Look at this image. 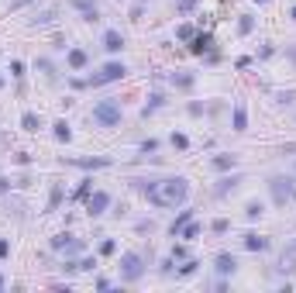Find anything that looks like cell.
<instances>
[{"label":"cell","mask_w":296,"mask_h":293,"mask_svg":"<svg viewBox=\"0 0 296 293\" xmlns=\"http://www.w3.org/2000/svg\"><path fill=\"white\" fill-rule=\"evenodd\" d=\"M190 197V179L186 176H169V179H158V190L148 197L155 207H179L186 204Z\"/></svg>","instance_id":"cell-1"},{"label":"cell","mask_w":296,"mask_h":293,"mask_svg":"<svg viewBox=\"0 0 296 293\" xmlns=\"http://www.w3.org/2000/svg\"><path fill=\"white\" fill-rule=\"evenodd\" d=\"M269 193H272V204L276 207H290L296 200V179L293 176H283V173L269 176Z\"/></svg>","instance_id":"cell-2"},{"label":"cell","mask_w":296,"mask_h":293,"mask_svg":"<svg viewBox=\"0 0 296 293\" xmlns=\"http://www.w3.org/2000/svg\"><path fill=\"white\" fill-rule=\"evenodd\" d=\"M93 124L97 128H117L121 124V104L114 100V97H107V100H100L97 107H93Z\"/></svg>","instance_id":"cell-3"},{"label":"cell","mask_w":296,"mask_h":293,"mask_svg":"<svg viewBox=\"0 0 296 293\" xmlns=\"http://www.w3.org/2000/svg\"><path fill=\"white\" fill-rule=\"evenodd\" d=\"M142 276H145V255L124 252V255H121V280H124V283H138Z\"/></svg>","instance_id":"cell-4"},{"label":"cell","mask_w":296,"mask_h":293,"mask_svg":"<svg viewBox=\"0 0 296 293\" xmlns=\"http://www.w3.org/2000/svg\"><path fill=\"white\" fill-rule=\"evenodd\" d=\"M124 76H128V66L124 62H107V66H100L97 73L86 79V86H107V83H117Z\"/></svg>","instance_id":"cell-5"},{"label":"cell","mask_w":296,"mask_h":293,"mask_svg":"<svg viewBox=\"0 0 296 293\" xmlns=\"http://www.w3.org/2000/svg\"><path fill=\"white\" fill-rule=\"evenodd\" d=\"M52 248L62 252V255H79V252L86 248V241H83V238H73L69 231H59V234L52 238Z\"/></svg>","instance_id":"cell-6"},{"label":"cell","mask_w":296,"mask_h":293,"mask_svg":"<svg viewBox=\"0 0 296 293\" xmlns=\"http://www.w3.org/2000/svg\"><path fill=\"white\" fill-rule=\"evenodd\" d=\"M107 207H110V193H107V190H93V193L86 197V214H90V218L107 214Z\"/></svg>","instance_id":"cell-7"},{"label":"cell","mask_w":296,"mask_h":293,"mask_svg":"<svg viewBox=\"0 0 296 293\" xmlns=\"http://www.w3.org/2000/svg\"><path fill=\"white\" fill-rule=\"evenodd\" d=\"M241 183H245V176H241V173H234V176H224L221 183L214 186V197H217V200H224V197H227V193H234Z\"/></svg>","instance_id":"cell-8"},{"label":"cell","mask_w":296,"mask_h":293,"mask_svg":"<svg viewBox=\"0 0 296 293\" xmlns=\"http://www.w3.org/2000/svg\"><path fill=\"white\" fill-rule=\"evenodd\" d=\"M241 245H245L248 252H269V245H272V241H269L265 234H258V231H248V234L241 238Z\"/></svg>","instance_id":"cell-9"},{"label":"cell","mask_w":296,"mask_h":293,"mask_svg":"<svg viewBox=\"0 0 296 293\" xmlns=\"http://www.w3.org/2000/svg\"><path fill=\"white\" fill-rule=\"evenodd\" d=\"M210 49H214V35H210V31L190 38V52H193V56H203V52H210Z\"/></svg>","instance_id":"cell-10"},{"label":"cell","mask_w":296,"mask_h":293,"mask_svg":"<svg viewBox=\"0 0 296 293\" xmlns=\"http://www.w3.org/2000/svg\"><path fill=\"white\" fill-rule=\"evenodd\" d=\"M214 269H217L221 276H234V273H238V259H234L231 252H221V255L214 259Z\"/></svg>","instance_id":"cell-11"},{"label":"cell","mask_w":296,"mask_h":293,"mask_svg":"<svg viewBox=\"0 0 296 293\" xmlns=\"http://www.w3.org/2000/svg\"><path fill=\"white\" fill-rule=\"evenodd\" d=\"M62 162L79 166V169H107V166H110V159H107V155H93V159H62Z\"/></svg>","instance_id":"cell-12"},{"label":"cell","mask_w":296,"mask_h":293,"mask_svg":"<svg viewBox=\"0 0 296 293\" xmlns=\"http://www.w3.org/2000/svg\"><path fill=\"white\" fill-rule=\"evenodd\" d=\"M103 49H107V52H121V49H124V35H121L117 28L103 31Z\"/></svg>","instance_id":"cell-13"},{"label":"cell","mask_w":296,"mask_h":293,"mask_svg":"<svg viewBox=\"0 0 296 293\" xmlns=\"http://www.w3.org/2000/svg\"><path fill=\"white\" fill-rule=\"evenodd\" d=\"M231 124H234V131H248V111H245V104H234Z\"/></svg>","instance_id":"cell-14"},{"label":"cell","mask_w":296,"mask_h":293,"mask_svg":"<svg viewBox=\"0 0 296 293\" xmlns=\"http://www.w3.org/2000/svg\"><path fill=\"white\" fill-rule=\"evenodd\" d=\"M279 269H283V273H293V269H296V238L290 241V248L283 252V259H279Z\"/></svg>","instance_id":"cell-15"},{"label":"cell","mask_w":296,"mask_h":293,"mask_svg":"<svg viewBox=\"0 0 296 293\" xmlns=\"http://www.w3.org/2000/svg\"><path fill=\"white\" fill-rule=\"evenodd\" d=\"M193 83H197V76H193V73H186V69L172 73V86H176V90H193Z\"/></svg>","instance_id":"cell-16"},{"label":"cell","mask_w":296,"mask_h":293,"mask_svg":"<svg viewBox=\"0 0 296 293\" xmlns=\"http://www.w3.org/2000/svg\"><path fill=\"white\" fill-rule=\"evenodd\" d=\"M210 162H214V169L227 173V169H234V166H238V155H231V152H221V155H214Z\"/></svg>","instance_id":"cell-17"},{"label":"cell","mask_w":296,"mask_h":293,"mask_svg":"<svg viewBox=\"0 0 296 293\" xmlns=\"http://www.w3.org/2000/svg\"><path fill=\"white\" fill-rule=\"evenodd\" d=\"M66 62H69V69H83V66L90 62V56H86L83 49H69V56H66Z\"/></svg>","instance_id":"cell-18"},{"label":"cell","mask_w":296,"mask_h":293,"mask_svg":"<svg viewBox=\"0 0 296 293\" xmlns=\"http://www.w3.org/2000/svg\"><path fill=\"white\" fill-rule=\"evenodd\" d=\"M21 128H24V131H31V135H35V131H38V128H42V117H38V114H35V111H24V114H21Z\"/></svg>","instance_id":"cell-19"},{"label":"cell","mask_w":296,"mask_h":293,"mask_svg":"<svg viewBox=\"0 0 296 293\" xmlns=\"http://www.w3.org/2000/svg\"><path fill=\"white\" fill-rule=\"evenodd\" d=\"M52 135H55V142H69V138H73L69 121H55V124H52Z\"/></svg>","instance_id":"cell-20"},{"label":"cell","mask_w":296,"mask_h":293,"mask_svg":"<svg viewBox=\"0 0 296 293\" xmlns=\"http://www.w3.org/2000/svg\"><path fill=\"white\" fill-rule=\"evenodd\" d=\"M262 214H265V204H262V200H248V204H245V218L248 221H258Z\"/></svg>","instance_id":"cell-21"},{"label":"cell","mask_w":296,"mask_h":293,"mask_svg":"<svg viewBox=\"0 0 296 293\" xmlns=\"http://www.w3.org/2000/svg\"><path fill=\"white\" fill-rule=\"evenodd\" d=\"M162 104H165V97H162V93H151V97H148V104L142 107V117H151V114H155Z\"/></svg>","instance_id":"cell-22"},{"label":"cell","mask_w":296,"mask_h":293,"mask_svg":"<svg viewBox=\"0 0 296 293\" xmlns=\"http://www.w3.org/2000/svg\"><path fill=\"white\" fill-rule=\"evenodd\" d=\"M186 221H193V211H183L179 218L172 221V224H169V234H172V238H179V231H183V224H186Z\"/></svg>","instance_id":"cell-23"},{"label":"cell","mask_w":296,"mask_h":293,"mask_svg":"<svg viewBox=\"0 0 296 293\" xmlns=\"http://www.w3.org/2000/svg\"><path fill=\"white\" fill-rule=\"evenodd\" d=\"M179 238L197 241V238H200V224H197V221H186V224H183V231H179Z\"/></svg>","instance_id":"cell-24"},{"label":"cell","mask_w":296,"mask_h":293,"mask_svg":"<svg viewBox=\"0 0 296 293\" xmlns=\"http://www.w3.org/2000/svg\"><path fill=\"white\" fill-rule=\"evenodd\" d=\"M251 31H255V17L251 14H241L238 17V35H251Z\"/></svg>","instance_id":"cell-25"},{"label":"cell","mask_w":296,"mask_h":293,"mask_svg":"<svg viewBox=\"0 0 296 293\" xmlns=\"http://www.w3.org/2000/svg\"><path fill=\"white\" fill-rule=\"evenodd\" d=\"M76 10H83V14H100V7H97V0H69Z\"/></svg>","instance_id":"cell-26"},{"label":"cell","mask_w":296,"mask_h":293,"mask_svg":"<svg viewBox=\"0 0 296 293\" xmlns=\"http://www.w3.org/2000/svg\"><path fill=\"white\" fill-rule=\"evenodd\" d=\"M210 231H214V234H227V231H231V221H227V218H217L214 224H210Z\"/></svg>","instance_id":"cell-27"},{"label":"cell","mask_w":296,"mask_h":293,"mask_svg":"<svg viewBox=\"0 0 296 293\" xmlns=\"http://www.w3.org/2000/svg\"><path fill=\"white\" fill-rule=\"evenodd\" d=\"M169 142H172V148H179V152H186V148H190V138H186V135H179V131H176Z\"/></svg>","instance_id":"cell-28"},{"label":"cell","mask_w":296,"mask_h":293,"mask_svg":"<svg viewBox=\"0 0 296 293\" xmlns=\"http://www.w3.org/2000/svg\"><path fill=\"white\" fill-rule=\"evenodd\" d=\"M90 193H93V179H83V186L76 190V200H86Z\"/></svg>","instance_id":"cell-29"},{"label":"cell","mask_w":296,"mask_h":293,"mask_svg":"<svg viewBox=\"0 0 296 293\" xmlns=\"http://www.w3.org/2000/svg\"><path fill=\"white\" fill-rule=\"evenodd\" d=\"M97 252H100V255H114V252H117V241H114V238H107V241H100V248H97Z\"/></svg>","instance_id":"cell-30"},{"label":"cell","mask_w":296,"mask_h":293,"mask_svg":"<svg viewBox=\"0 0 296 293\" xmlns=\"http://www.w3.org/2000/svg\"><path fill=\"white\" fill-rule=\"evenodd\" d=\"M59 200H62V186H52V197H49V211H55V207H59Z\"/></svg>","instance_id":"cell-31"},{"label":"cell","mask_w":296,"mask_h":293,"mask_svg":"<svg viewBox=\"0 0 296 293\" xmlns=\"http://www.w3.org/2000/svg\"><path fill=\"white\" fill-rule=\"evenodd\" d=\"M197 266H200L197 259H186V262H183V269H179V276H193V273H197Z\"/></svg>","instance_id":"cell-32"},{"label":"cell","mask_w":296,"mask_h":293,"mask_svg":"<svg viewBox=\"0 0 296 293\" xmlns=\"http://www.w3.org/2000/svg\"><path fill=\"white\" fill-rule=\"evenodd\" d=\"M93 266H97V259H79V262H76V273H90Z\"/></svg>","instance_id":"cell-33"},{"label":"cell","mask_w":296,"mask_h":293,"mask_svg":"<svg viewBox=\"0 0 296 293\" xmlns=\"http://www.w3.org/2000/svg\"><path fill=\"white\" fill-rule=\"evenodd\" d=\"M38 69L49 76V79H55V69H52V62H49V59H38Z\"/></svg>","instance_id":"cell-34"},{"label":"cell","mask_w":296,"mask_h":293,"mask_svg":"<svg viewBox=\"0 0 296 293\" xmlns=\"http://www.w3.org/2000/svg\"><path fill=\"white\" fill-rule=\"evenodd\" d=\"M7 73L14 76V79H21V76H24V62H17V59H14V62H10V69H7Z\"/></svg>","instance_id":"cell-35"},{"label":"cell","mask_w":296,"mask_h":293,"mask_svg":"<svg viewBox=\"0 0 296 293\" xmlns=\"http://www.w3.org/2000/svg\"><path fill=\"white\" fill-rule=\"evenodd\" d=\"M49 21H55V10H45L42 17H31V24H49Z\"/></svg>","instance_id":"cell-36"},{"label":"cell","mask_w":296,"mask_h":293,"mask_svg":"<svg viewBox=\"0 0 296 293\" xmlns=\"http://www.w3.org/2000/svg\"><path fill=\"white\" fill-rule=\"evenodd\" d=\"M176 35H179L183 42H190V38H193V28H190V24H179V28H176Z\"/></svg>","instance_id":"cell-37"},{"label":"cell","mask_w":296,"mask_h":293,"mask_svg":"<svg viewBox=\"0 0 296 293\" xmlns=\"http://www.w3.org/2000/svg\"><path fill=\"white\" fill-rule=\"evenodd\" d=\"M276 100H279V104H283V107H290V104H293V100H296V93H293V90H286V93H279V97H276Z\"/></svg>","instance_id":"cell-38"},{"label":"cell","mask_w":296,"mask_h":293,"mask_svg":"<svg viewBox=\"0 0 296 293\" xmlns=\"http://www.w3.org/2000/svg\"><path fill=\"white\" fill-rule=\"evenodd\" d=\"M14 162H17V166H28V162H31V155H28V152H17V155H14Z\"/></svg>","instance_id":"cell-39"},{"label":"cell","mask_w":296,"mask_h":293,"mask_svg":"<svg viewBox=\"0 0 296 293\" xmlns=\"http://www.w3.org/2000/svg\"><path fill=\"white\" fill-rule=\"evenodd\" d=\"M172 259H186V248L183 245H172Z\"/></svg>","instance_id":"cell-40"},{"label":"cell","mask_w":296,"mask_h":293,"mask_svg":"<svg viewBox=\"0 0 296 293\" xmlns=\"http://www.w3.org/2000/svg\"><path fill=\"white\" fill-rule=\"evenodd\" d=\"M7 255H10V241H3V238H0V259H7Z\"/></svg>","instance_id":"cell-41"},{"label":"cell","mask_w":296,"mask_h":293,"mask_svg":"<svg viewBox=\"0 0 296 293\" xmlns=\"http://www.w3.org/2000/svg\"><path fill=\"white\" fill-rule=\"evenodd\" d=\"M7 190H10V179H7V176H0V197H3Z\"/></svg>","instance_id":"cell-42"},{"label":"cell","mask_w":296,"mask_h":293,"mask_svg":"<svg viewBox=\"0 0 296 293\" xmlns=\"http://www.w3.org/2000/svg\"><path fill=\"white\" fill-rule=\"evenodd\" d=\"M155 148H158V142H151V138H148L145 145H142V152H145V155H148V152H155Z\"/></svg>","instance_id":"cell-43"},{"label":"cell","mask_w":296,"mask_h":293,"mask_svg":"<svg viewBox=\"0 0 296 293\" xmlns=\"http://www.w3.org/2000/svg\"><path fill=\"white\" fill-rule=\"evenodd\" d=\"M286 56H290V59H293V66H296V49H286Z\"/></svg>","instance_id":"cell-44"},{"label":"cell","mask_w":296,"mask_h":293,"mask_svg":"<svg viewBox=\"0 0 296 293\" xmlns=\"http://www.w3.org/2000/svg\"><path fill=\"white\" fill-rule=\"evenodd\" d=\"M290 17H293V21H296V7H293V10H290Z\"/></svg>","instance_id":"cell-45"},{"label":"cell","mask_w":296,"mask_h":293,"mask_svg":"<svg viewBox=\"0 0 296 293\" xmlns=\"http://www.w3.org/2000/svg\"><path fill=\"white\" fill-rule=\"evenodd\" d=\"M255 3H269V0H255Z\"/></svg>","instance_id":"cell-46"},{"label":"cell","mask_w":296,"mask_h":293,"mask_svg":"<svg viewBox=\"0 0 296 293\" xmlns=\"http://www.w3.org/2000/svg\"><path fill=\"white\" fill-rule=\"evenodd\" d=\"M0 290H3V276H0Z\"/></svg>","instance_id":"cell-47"},{"label":"cell","mask_w":296,"mask_h":293,"mask_svg":"<svg viewBox=\"0 0 296 293\" xmlns=\"http://www.w3.org/2000/svg\"><path fill=\"white\" fill-rule=\"evenodd\" d=\"M0 86H3V73H0Z\"/></svg>","instance_id":"cell-48"}]
</instances>
